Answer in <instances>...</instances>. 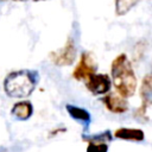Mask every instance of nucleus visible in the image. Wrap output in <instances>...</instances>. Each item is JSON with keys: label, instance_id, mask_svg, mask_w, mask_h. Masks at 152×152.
Returning <instances> with one entry per match:
<instances>
[{"label": "nucleus", "instance_id": "nucleus-1", "mask_svg": "<svg viewBox=\"0 0 152 152\" xmlns=\"http://www.w3.org/2000/svg\"><path fill=\"white\" fill-rule=\"evenodd\" d=\"M110 78L116 93L122 97L128 99L135 94L138 80L126 53H120L113 59L110 64Z\"/></svg>", "mask_w": 152, "mask_h": 152}, {"label": "nucleus", "instance_id": "nucleus-2", "mask_svg": "<svg viewBox=\"0 0 152 152\" xmlns=\"http://www.w3.org/2000/svg\"><path fill=\"white\" fill-rule=\"evenodd\" d=\"M39 82V72L31 69L14 70L4 80V90L7 96L24 99L30 96Z\"/></svg>", "mask_w": 152, "mask_h": 152}, {"label": "nucleus", "instance_id": "nucleus-3", "mask_svg": "<svg viewBox=\"0 0 152 152\" xmlns=\"http://www.w3.org/2000/svg\"><path fill=\"white\" fill-rule=\"evenodd\" d=\"M51 62L57 66H68L74 64L77 57V48L74 38L69 37L63 48L57 51H52L49 55Z\"/></svg>", "mask_w": 152, "mask_h": 152}, {"label": "nucleus", "instance_id": "nucleus-4", "mask_svg": "<svg viewBox=\"0 0 152 152\" xmlns=\"http://www.w3.org/2000/svg\"><path fill=\"white\" fill-rule=\"evenodd\" d=\"M96 70H97V64L93 53L89 51H84L81 53L80 61L72 70V77L76 81L86 82L93 74L96 72Z\"/></svg>", "mask_w": 152, "mask_h": 152}, {"label": "nucleus", "instance_id": "nucleus-5", "mask_svg": "<svg viewBox=\"0 0 152 152\" xmlns=\"http://www.w3.org/2000/svg\"><path fill=\"white\" fill-rule=\"evenodd\" d=\"M141 104L137 108L134 115L138 119H142L144 121L147 120V109L152 106V74L145 75V77L141 81L140 90H139Z\"/></svg>", "mask_w": 152, "mask_h": 152}, {"label": "nucleus", "instance_id": "nucleus-6", "mask_svg": "<svg viewBox=\"0 0 152 152\" xmlns=\"http://www.w3.org/2000/svg\"><path fill=\"white\" fill-rule=\"evenodd\" d=\"M86 88L94 96L106 95L112 88V78L108 74H93L86 82Z\"/></svg>", "mask_w": 152, "mask_h": 152}, {"label": "nucleus", "instance_id": "nucleus-7", "mask_svg": "<svg viewBox=\"0 0 152 152\" xmlns=\"http://www.w3.org/2000/svg\"><path fill=\"white\" fill-rule=\"evenodd\" d=\"M102 103L104 104V107L114 114H122L126 113L129 108V104L127 102V100L125 97H122L121 95H119L118 93H107L102 99H101Z\"/></svg>", "mask_w": 152, "mask_h": 152}, {"label": "nucleus", "instance_id": "nucleus-8", "mask_svg": "<svg viewBox=\"0 0 152 152\" xmlns=\"http://www.w3.org/2000/svg\"><path fill=\"white\" fill-rule=\"evenodd\" d=\"M32 114H33V104L28 100H23V101L15 102L11 109V115L20 121L28 120L32 116Z\"/></svg>", "mask_w": 152, "mask_h": 152}, {"label": "nucleus", "instance_id": "nucleus-9", "mask_svg": "<svg viewBox=\"0 0 152 152\" xmlns=\"http://www.w3.org/2000/svg\"><path fill=\"white\" fill-rule=\"evenodd\" d=\"M65 109H66L68 114L71 116V119L80 122L84 129H88V127L91 122V115L86 108H82V107H78L75 104H66Z\"/></svg>", "mask_w": 152, "mask_h": 152}, {"label": "nucleus", "instance_id": "nucleus-10", "mask_svg": "<svg viewBox=\"0 0 152 152\" xmlns=\"http://www.w3.org/2000/svg\"><path fill=\"white\" fill-rule=\"evenodd\" d=\"M114 138L127 141H142L145 139V133L140 128H131V127H120L115 129Z\"/></svg>", "mask_w": 152, "mask_h": 152}, {"label": "nucleus", "instance_id": "nucleus-11", "mask_svg": "<svg viewBox=\"0 0 152 152\" xmlns=\"http://www.w3.org/2000/svg\"><path fill=\"white\" fill-rule=\"evenodd\" d=\"M82 140L83 141H95V142H109L113 140V134L109 129H106L103 132H100V133H96V134H93V135H86V134H82Z\"/></svg>", "mask_w": 152, "mask_h": 152}, {"label": "nucleus", "instance_id": "nucleus-12", "mask_svg": "<svg viewBox=\"0 0 152 152\" xmlns=\"http://www.w3.org/2000/svg\"><path fill=\"white\" fill-rule=\"evenodd\" d=\"M141 0H115V14L125 15Z\"/></svg>", "mask_w": 152, "mask_h": 152}, {"label": "nucleus", "instance_id": "nucleus-13", "mask_svg": "<svg viewBox=\"0 0 152 152\" xmlns=\"http://www.w3.org/2000/svg\"><path fill=\"white\" fill-rule=\"evenodd\" d=\"M86 152H108V142L89 141Z\"/></svg>", "mask_w": 152, "mask_h": 152}, {"label": "nucleus", "instance_id": "nucleus-14", "mask_svg": "<svg viewBox=\"0 0 152 152\" xmlns=\"http://www.w3.org/2000/svg\"><path fill=\"white\" fill-rule=\"evenodd\" d=\"M14 1H27V0H14Z\"/></svg>", "mask_w": 152, "mask_h": 152}, {"label": "nucleus", "instance_id": "nucleus-15", "mask_svg": "<svg viewBox=\"0 0 152 152\" xmlns=\"http://www.w3.org/2000/svg\"><path fill=\"white\" fill-rule=\"evenodd\" d=\"M33 1H36V2H37V1H45V0H33Z\"/></svg>", "mask_w": 152, "mask_h": 152}]
</instances>
